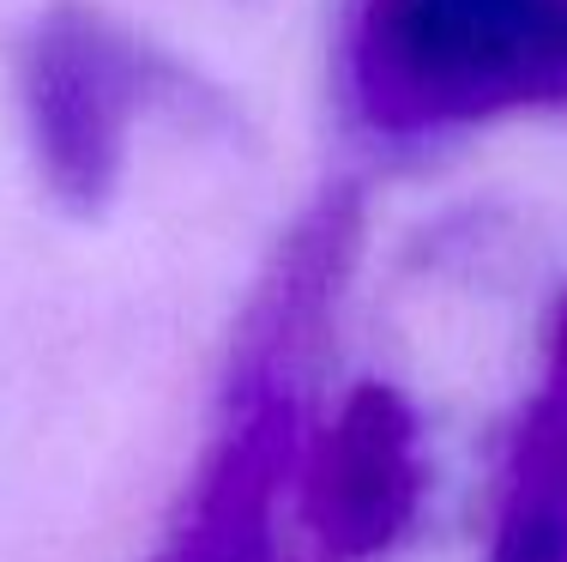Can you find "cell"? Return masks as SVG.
I'll use <instances>...</instances> for the list:
<instances>
[{
    "mask_svg": "<svg viewBox=\"0 0 567 562\" xmlns=\"http://www.w3.org/2000/svg\"><path fill=\"white\" fill-rule=\"evenodd\" d=\"M350 85L386 133L561 103L567 0H357Z\"/></svg>",
    "mask_w": 567,
    "mask_h": 562,
    "instance_id": "6da1fadb",
    "label": "cell"
},
{
    "mask_svg": "<svg viewBox=\"0 0 567 562\" xmlns=\"http://www.w3.org/2000/svg\"><path fill=\"white\" fill-rule=\"evenodd\" d=\"M152 79L121 24L85 7H55L24 49V115H31L43 182L66 206H97L127 164Z\"/></svg>",
    "mask_w": 567,
    "mask_h": 562,
    "instance_id": "7a4b0ae2",
    "label": "cell"
},
{
    "mask_svg": "<svg viewBox=\"0 0 567 562\" xmlns=\"http://www.w3.org/2000/svg\"><path fill=\"white\" fill-rule=\"evenodd\" d=\"M423 502L416 418L399 387L362 381L344 394L339 418L320 430L302 466V508L332 556H374L411 527Z\"/></svg>",
    "mask_w": 567,
    "mask_h": 562,
    "instance_id": "3957f363",
    "label": "cell"
},
{
    "mask_svg": "<svg viewBox=\"0 0 567 562\" xmlns=\"http://www.w3.org/2000/svg\"><path fill=\"white\" fill-rule=\"evenodd\" d=\"M296 466V411L284 387L241 394L236 423L206 453L182 520L152 562H272L278 490Z\"/></svg>",
    "mask_w": 567,
    "mask_h": 562,
    "instance_id": "277c9868",
    "label": "cell"
},
{
    "mask_svg": "<svg viewBox=\"0 0 567 562\" xmlns=\"http://www.w3.org/2000/svg\"><path fill=\"white\" fill-rule=\"evenodd\" d=\"M357 194L339 187L327 194L315 212L302 218V231L284 243L278 254V278L266 285V297L254 303L248 333H241V364L236 381L241 394H266V387H284V369L290 357L315 339L327 303L339 297L344 273H350V254H357Z\"/></svg>",
    "mask_w": 567,
    "mask_h": 562,
    "instance_id": "5b68a950",
    "label": "cell"
},
{
    "mask_svg": "<svg viewBox=\"0 0 567 562\" xmlns=\"http://www.w3.org/2000/svg\"><path fill=\"white\" fill-rule=\"evenodd\" d=\"M489 562H567V466L519 441Z\"/></svg>",
    "mask_w": 567,
    "mask_h": 562,
    "instance_id": "8992f818",
    "label": "cell"
},
{
    "mask_svg": "<svg viewBox=\"0 0 567 562\" xmlns=\"http://www.w3.org/2000/svg\"><path fill=\"white\" fill-rule=\"evenodd\" d=\"M525 441L549 448L556 460L567 466V309H561V327H556V345H549V381L537 394L532 418H525Z\"/></svg>",
    "mask_w": 567,
    "mask_h": 562,
    "instance_id": "52a82bcc",
    "label": "cell"
}]
</instances>
